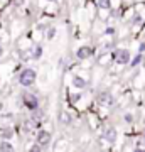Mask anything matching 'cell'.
<instances>
[{
	"instance_id": "cell-1",
	"label": "cell",
	"mask_w": 145,
	"mask_h": 152,
	"mask_svg": "<svg viewBox=\"0 0 145 152\" xmlns=\"http://www.w3.org/2000/svg\"><path fill=\"white\" fill-rule=\"evenodd\" d=\"M36 78H37V75H36V71L31 69V68H26V69L20 73V76H19V83H20L22 86H32L34 83H36Z\"/></svg>"
},
{
	"instance_id": "cell-2",
	"label": "cell",
	"mask_w": 145,
	"mask_h": 152,
	"mask_svg": "<svg viewBox=\"0 0 145 152\" xmlns=\"http://www.w3.org/2000/svg\"><path fill=\"white\" fill-rule=\"evenodd\" d=\"M113 58H115V61H117L118 64H127V63H130V53L127 49H118V51H115Z\"/></svg>"
},
{
	"instance_id": "cell-3",
	"label": "cell",
	"mask_w": 145,
	"mask_h": 152,
	"mask_svg": "<svg viewBox=\"0 0 145 152\" xmlns=\"http://www.w3.org/2000/svg\"><path fill=\"white\" fill-rule=\"evenodd\" d=\"M22 100H24V105H26V107H27L29 110H36V108L39 107V100H37V96H36V95L26 93Z\"/></svg>"
},
{
	"instance_id": "cell-4",
	"label": "cell",
	"mask_w": 145,
	"mask_h": 152,
	"mask_svg": "<svg viewBox=\"0 0 145 152\" xmlns=\"http://www.w3.org/2000/svg\"><path fill=\"white\" fill-rule=\"evenodd\" d=\"M113 102H115V98H113L111 93L103 91V93L98 95V103L103 105V107H110V105H113Z\"/></svg>"
},
{
	"instance_id": "cell-5",
	"label": "cell",
	"mask_w": 145,
	"mask_h": 152,
	"mask_svg": "<svg viewBox=\"0 0 145 152\" xmlns=\"http://www.w3.org/2000/svg\"><path fill=\"white\" fill-rule=\"evenodd\" d=\"M93 53H95V49L90 48V46H83V48H79L78 51H76V56L79 58V59H88V58H91Z\"/></svg>"
},
{
	"instance_id": "cell-6",
	"label": "cell",
	"mask_w": 145,
	"mask_h": 152,
	"mask_svg": "<svg viewBox=\"0 0 145 152\" xmlns=\"http://www.w3.org/2000/svg\"><path fill=\"white\" fill-rule=\"evenodd\" d=\"M49 140H51V134H49L47 130H39L37 134V142L41 144V145H47Z\"/></svg>"
},
{
	"instance_id": "cell-7",
	"label": "cell",
	"mask_w": 145,
	"mask_h": 152,
	"mask_svg": "<svg viewBox=\"0 0 145 152\" xmlns=\"http://www.w3.org/2000/svg\"><path fill=\"white\" fill-rule=\"evenodd\" d=\"M103 137H105L108 142H113L117 139V132H115V129H106V130L103 132Z\"/></svg>"
},
{
	"instance_id": "cell-8",
	"label": "cell",
	"mask_w": 145,
	"mask_h": 152,
	"mask_svg": "<svg viewBox=\"0 0 145 152\" xmlns=\"http://www.w3.org/2000/svg\"><path fill=\"white\" fill-rule=\"evenodd\" d=\"M73 85H74L76 88H85L86 86V81L85 80H83V78H79V76H74V78H73Z\"/></svg>"
},
{
	"instance_id": "cell-9",
	"label": "cell",
	"mask_w": 145,
	"mask_h": 152,
	"mask_svg": "<svg viewBox=\"0 0 145 152\" xmlns=\"http://www.w3.org/2000/svg\"><path fill=\"white\" fill-rule=\"evenodd\" d=\"M41 56H42V48H41V46L32 48V58H34V59H39Z\"/></svg>"
},
{
	"instance_id": "cell-10",
	"label": "cell",
	"mask_w": 145,
	"mask_h": 152,
	"mask_svg": "<svg viewBox=\"0 0 145 152\" xmlns=\"http://www.w3.org/2000/svg\"><path fill=\"white\" fill-rule=\"evenodd\" d=\"M98 5H100V9H110V5H111V4H110V0H98Z\"/></svg>"
},
{
	"instance_id": "cell-11",
	"label": "cell",
	"mask_w": 145,
	"mask_h": 152,
	"mask_svg": "<svg viewBox=\"0 0 145 152\" xmlns=\"http://www.w3.org/2000/svg\"><path fill=\"white\" fill-rule=\"evenodd\" d=\"M0 151H14V147H12V144H9V142H2V144H0Z\"/></svg>"
},
{
	"instance_id": "cell-12",
	"label": "cell",
	"mask_w": 145,
	"mask_h": 152,
	"mask_svg": "<svg viewBox=\"0 0 145 152\" xmlns=\"http://www.w3.org/2000/svg\"><path fill=\"white\" fill-rule=\"evenodd\" d=\"M71 122V117L68 113H63L61 115V124H69Z\"/></svg>"
},
{
	"instance_id": "cell-13",
	"label": "cell",
	"mask_w": 145,
	"mask_h": 152,
	"mask_svg": "<svg viewBox=\"0 0 145 152\" xmlns=\"http://www.w3.org/2000/svg\"><path fill=\"white\" fill-rule=\"evenodd\" d=\"M0 135L2 137H12V130H9V129H2Z\"/></svg>"
},
{
	"instance_id": "cell-14",
	"label": "cell",
	"mask_w": 145,
	"mask_h": 152,
	"mask_svg": "<svg viewBox=\"0 0 145 152\" xmlns=\"http://www.w3.org/2000/svg\"><path fill=\"white\" fill-rule=\"evenodd\" d=\"M140 63H142V54L137 56V58L133 59V63H130V64H132V66H137V64H140Z\"/></svg>"
},
{
	"instance_id": "cell-15",
	"label": "cell",
	"mask_w": 145,
	"mask_h": 152,
	"mask_svg": "<svg viewBox=\"0 0 145 152\" xmlns=\"http://www.w3.org/2000/svg\"><path fill=\"white\" fill-rule=\"evenodd\" d=\"M41 149H42L41 145H34L32 149H31V151H32V152H37V151H41Z\"/></svg>"
},
{
	"instance_id": "cell-16",
	"label": "cell",
	"mask_w": 145,
	"mask_h": 152,
	"mask_svg": "<svg viewBox=\"0 0 145 152\" xmlns=\"http://www.w3.org/2000/svg\"><path fill=\"white\" fill-rule=\"evenodd\" d=\"M79 98H81V95H74V96H73V102H78Z\"/></svg>"
},
{
	"instance_id": "cell-17",
	"label": "cell",
	"mask_w": 145,
	"mask_h": 152,
	"mask_svg": "<svg viewBox=\"0 0 145 152\" xmlns=\"http://www.w3.org/2000/svg\"><path fill=\"white\" fill-rule=\"evenodd\" d=\"M125 120L127 122H132V115H125Z\"/></svg>"
},
{
	"instance_id": "cell-18",
	"label": "cell",
	"mask_w": 145,
	"mask_h": 152,
	"mask_svg": "<svg viewBox=\"0 0 145 152\" xmlns=\"http://www.w3.org/2000/svg\"><path fill=\"white\" fill-rule=\"evenodd\" d=\"M145 51V44H140V53H144Z\"/></svg>"
},
{
	"instance_id": "cell-19",
	"label": "cell",
	"mask_w": 145,
	"mask_h": 152,
	"mask_svg": "<svg viewBox=\"0 0 145 152\" xmlns=\"http://www.w3.org/2000/svg\"><path fill=\"white\" fill-rule=\"evenodd\" d=\"M4 54V49H2V46H0V56Z\"/></svg>"
},
{
	"instance_id": "cell-20",
	"label": "cell",
	"mask_w": 145,
	"mask_h": 152,
	"mask_svg": "<svg viewBox=\"0 0 145 152\" xmlns=\"http://www.w3.org/2000/svg\"><path fill=\"white\" fill-rule=\"evenodd\" d=\"M144 139H145V130H144Z\"/></svg>"
},
{
	"instance_id": "cell-21",
	"label": "cell",
	"mask_w": 145,
	"mask_h": 152,
	"mask_svg": "<svg viewBox=\"0 0 145 152\" xmlns=\"http://www.w3.org/2000/svg\"><path fill=\"white\" fill-rule=\"evenodd\" d=\"M49 2H56V0H49Z\"/></svg>"
}]
</instances>
